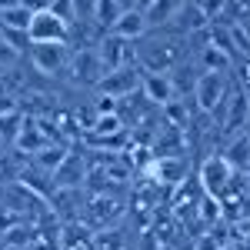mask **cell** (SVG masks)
Returning <instances> with one entry per match:
<instances>
[{"label": "cell", "mask_w": 250, "mask_h": 250, "mask_svg": "<svg viewBox=\"0 0 250 250\" xmlns=\"http://www.w3.org/2000/svg\"><path fill=\"white\" fill-rule=\"evenodd\" d=\"M140 54H137V63H140V70H157V74H170L173 67L180 63V60H187V43L184 37H170V34H147L144 43L137 47Z\"/></svg>", "instance_id": "obj_1"}, {"label": "cell", "mask_w": 250, "mask_h": 250, "mask_svg": "<svg viewBox=\"0 0 250 250\" xmlns=\"http://www.w3.org/2000/svg\"><path fill=\"white\" fill-rule=\"evenodd\" d=\"M230 87H233L230 70H200V77H197V90H193V104H197V110H200V114H213V110L227 100Z\"/></svg>", "instance_id": "obj_2"}, {"label": "cell", "mask_w": 250, "mask_h": 250, "mask_svg": "<svg viewBox=\"0 0 250 250\" xmlns=\"http://www.w3.org/2000/svg\"><path fill=\"white\" fill-rule=\"evenodd\" d=\"M70 30H74V23L67 17H60L57 10H50V7H37L27 37H30V43H67Z\"/></svg>", "instance_id": "obj_3"}, {"label": "cell", "mask_w": 250, "mask_h": 250, "mask_svg": "<svg viewBox=\"0 0 250 250\" xmlns=\"http://www.w3.org/2000/svg\"><path fill=\"white\" fill-rule=\"evenodd\" d=\"M67 80L74 83V87H80V90H90L97 83H100V77L107 74L104 70V63H100V57H97V47H80V50H74V57H70V63H67Z\"/></svg>", "instance_id": "obj_4"}, {"label": "cell", "mask_w": 250, "mask_h": 250, "mask_svg": "<svg viewBox=\"0 0 250 250\" xmlns=\"http://www.w3.org/2000/svg\"><path fill=\"white\" fill-rule=\"evenodd\" d=\"M197 180H200L204 193H210V197H224V193H227V187H233L237 170L230 167V160H227L224 154H210L204 164H200Z\"/></svg>", "instance_id": "obj_5"}, {"label": "cell", "mask_w": 250, "mask_h": 250, "mask_svg": "<svg viewBox=\"0 0 250 250\" xmlns=\"http://www.w3.org/2000/svg\"><path fill=\"white\" fill-rule=\"evenodd\" d=\"M140 83H144V70L140 63H130V67H117V70H107L100 83H97V94L117 97V100H127V97L140 94Z\"/></svg>", "instance_id": "obj_6"}, {"label": "cell", "mask_w": 250, "mask_h": 250, "mask_svg": "<svg viewBox=\"0 0 250 250\" xmlns=\"http://www.w3.org/2000/svg\"><path fill=\"white\" fill-rule=\"evenodd\" d=\"M74 50L67 43H30V67L40 77H57L67 70Z\"/></svg>", "instance_id": "obj_7"}, {"label": "cell", "mask_w": 250, "mask_h": 250, "mask_svg": "<svg viewBox=\"0 0 250 250\" xmlns=\"http://www.w3.org/2000/svg\"><path fill=\"white\" fill-rule=\"evenodd\" d=\"M94 47H97V57L104 63V70L130 67V63H137V54H140V50H137V40L117 37V34H104Z\"/></svg>", "instance_id": "obj_8"}, {"label": "cell", "mask_w": 250, "mask_h": 250, "mask_svg": "<svg viewBox=\"0 0 250 250\" xmlns=\"http://www.w3.org/2000/svg\"><path fill=\"white\" fill-rule=\"evenodd\" d=\"M184 150H187V137H184L180 127L164 124V127L154 130V140H150V154L154 157H184Z\"/></svg>", "instance_id": "obj_9"}, {"label": "cell", "mask_w": 250, "mask_h": 250, "mask_svg": "<svg viewBox=\"0 0 250 250\" xmlns=\"http://www.w3.org/2000/svg\"><path fill=\"white\" fill-rule=\"evenodd\" d=\"M47 144H50V137H47V130H43V127H40V120L27 117V120H23V127H20V134H17V140H14L10 147L30 160V157L37 154V150H43Z\"/></svg>", "instance_id": "obj_10"}, {"label": "cell", "mask_w": 250, "mask_h": 250, "mask_svg": "<svg viewBox=\"0 0 250 250\" xmlns=\"http://www.w3.org/2000/svg\"><path fill=\"white\" fill-rule=\"evenodd\" d=\"M107 34H117V37H127V40H144L147 34H150V23H147L144 7H137V10H124V14L114 20V27H110Z\"/></svg>", "instance_id": "obj_11"}, {"label": "cell", "mask_w": 250, "mask_h": 250, "mask_svg": "<svg viewBox=\"0 0 250 250\" xmlns=\"http://www.w3.org/2000/svg\"><path fill=\"white\" fill-rule=\"evenodd\" d=\"M140 90L147 97V104H154V107H164V104H170L177 97L173 94V83H170V74H157V70H144Z\"/></svg>", "instance_id": "obj_12"}, {"label": "cell", "mask_w": 250, "mask_h": 250, "mask_svg": "<svg viewBox=\"0 0 250 250\" xmlns=\"http://www.w3.org/2000/svg\"><path fill=\"white\" fill-rule=\"evenodd\" d=\"M87 170H90V164L80 154H67L63 164L57 167V173H54V187L57 190H63V187H80V180L87 177Z\"/></svg>", "instance_id": "obj_13"}, {"label": "cell", "mask_w": 250, "mask_h": 250, "mask_svg": "<svg viewBox=\"0 0 250 250\" xmlns=\"http://www.w3.org/2000/svg\"><path fill=\"white\" fill-rule=\"evenodd\" d=\"M187 3H190V0H150V3L144 7L150 30H164V27H167V23H170V20L177 17Z\"/></svg>", "instance_id": "obj_14"}, {"label": "cell", "mask_w": 250, "mask_h": 250, "mask_svg": "<svg viewBox=\"0 0 250 250\" xmlns=\"http://www.w3.org/2000/svg\"><path fill=\"white\" fill-rule=\"evenodd\" d=\"M197 77H200V67H197V60H193V57L180 60V63H177V67L170 70L173 94H177V97H193V90H197Z\"/></svg>", "instance_id": "obj_15"}, {"label": "cell", "mask_w": 250, "mask_h": 250, "mask_svg": "<svg viewBox=\"0 0 250 250\" xmlns=\"http://www.w3.org/2000/svg\"><path fill=\"white\" fill-rule=\"evenodd\" d=\"M220 154L230 160L233 170H250V130H240V134H233L224 147H220Z\"/></svg>", "instance_id": "obj_16"}, {"label": "cell", "mask_w": 250, "mask_h": 250, "mask_svg": "<svg viewBox=\"0 0 250 250\" xmlns=\"http://www.w3.org/2000/svg\"><path fill=\"white\" fill-rule=\"evenodd\" d=\"M67 154H70V150H67V144H60V140H50V144H47L43 150H37V154L30 157V167H34V170H43V173H50V177H54V173H57V167L63 164V157H67Z\"/></svg>", "instance_id": "obj_17"}, {"label": "cell", "mask_w": 250, "mask_h": 250, "mask_svg": "<svg viewBox=\"0 0 250 250\" xmlns=\"http://www.w3.org/2000/svg\"><path fill=\"white\" fill-rule=\"evenodd\" d=\"M193 60H197L200 70H230V63H233V57L220 43H213V40H207V43L193 54Z\"/></svg>", "instance_id": "obj_18"}, {"label": "cell", "mask_w": 250, "mask_h": 250, "mask_svg": "<svg viewBox=\"0 0 250 250\" xmlns=\"http://www.w3.org/2000/svg\"><path fill=\"white\" fill-rule=\"evenodd\" d=\"M30 20H34V7L14 3L10 10L0 14V30H7V34H27L30 30Z\"/></svg>", "instance_id": "obj_19"}, {"label": "cell", "mask_w": 250, "mask_h": 250, "mask_svg": "<svg viewBox=\"0 0 250 250\" xmlns=\"http://www.w3.org/2000/svg\"><path fill=\"white\" fill-rule=\"evenodd\" d=\"M160 110H164V120L173 124V127H180V130L193 120V107H187V97H173L170 104H164Z\"/></svg>", "instance_id": "obj_20"}, {"label": "cell", "mask_w": 250, "mask_h": 250, "mask_svg": "<svg viewBox=\"0 0 250 250\" xmlns=\"http://www.w3.org/2000/svg\"><path fill=\"white\" fill-rule=\"evenodd\" d=\"M23 120H27V114L23 110H10V114H3L0 117V137L7 140V144H14L17 140V134H20V127H23Z\"/></svg>", "instance_id": "obj_21"}, {"label": "cell", "mask_w": 250, "mask_h": 250, "mask_svg": "<svg viewBox=\"0 0 250 250\" xmlns=\"http://www.w3.org/2000/svg\"><path fill=\"white\" fill-rule=\"evenodd\" d=\"M17 107H20V97H17V94H10V90H0V117L10 114V110H17Z\"/></svg>", "instance_id": "obj_22"}, {"label": "cell", "mask_w": 250, "mask_h": 250, "mask_svg": "<svg viewBox=\"0 0 250 250\" xmlns=\"http://www.w3.org/2000/svg\"><path fill=\"white\" fill-rule=\"evenodd\" d=\"M233 233H237V240H250V213H247V217H237Z\"/></svg>", "instance_id": "obj_23"}, {"label": "cell", "mask_w": 250, "mask_h": 250, "mask_svg": "<svg viewBox=\"0 0 250 250\" xmlns=\"http://www.w3.org/2000/svg\"><path fill=\"white\" fill-rule=\"evenodd\" d=\"M114 3H117V10H120V14H124V10H137V7H144L140 0H114Z\"/></svg>", "instance_id": "obj_24"}, {"label": "cell", "mask_w": 250, "mask_h": 250, "mask_svg": "<svg viewBox=\"0 0 250 250\" xmlns=\"http://www.w3.org/2000/svg\"><path fill=\"white\" fill-rule=\"evenodd\" d=\"M14 3H20V0H0V14H3V10H10Z\"/></svg>", "instance_id": "obj_25"}, {"label": "cell", "mask_w": 250, "mask_h": 250, "mask_svg": "<svg viewBox=\"0 0 250 250\" xmlns=\"http://www.w3.org/2000/svg\"><path fill=\"white\" fill-rule=\"evenodd\" d=\"M3 150H7V140H3V137H0V154H3Z\"/></svg>", "instance_id": "obj_26"}, {"label": "cell", "mask_w": 250, "mask_h": 250, "mask_svg": "<svg viewBox=\"0 0 250 250\" xmlns=\"http://www.w3.org/2000/svg\"><path fill=\"white\" fill-rule=\"evenodd\" d=\"M3 74H7V67H3V63H0V77H3Z\"/></svg>", "instance_id": "obj_27"}, {"label": "cell", "mask_w": 250, "mask_h": 250, "mask_svg": "<svg viewBox=\"0 0 250 250\" xmlns=\"http://www.w3.org/2000/svg\"><path fill=\"white\" fill-rule=\"evenodd\" d=\"M140 3H144V7H147V3H150V0H140Z\"/></svg>", "instance_id": "obj_28"}, {"label": "cell", "mask_w": 250, "mask_h": 250, "mask_svg": "<svg viewBox=\"0 0 250 250\" xmlns=\"http://www.w3.org/2000/svg\"><path fill=\"white\" fill-rule=\"evenodd\" d=\"M0 200H3V193H0Z\"/></svg>", "instance_id": "obj_29"}]
</instances>
